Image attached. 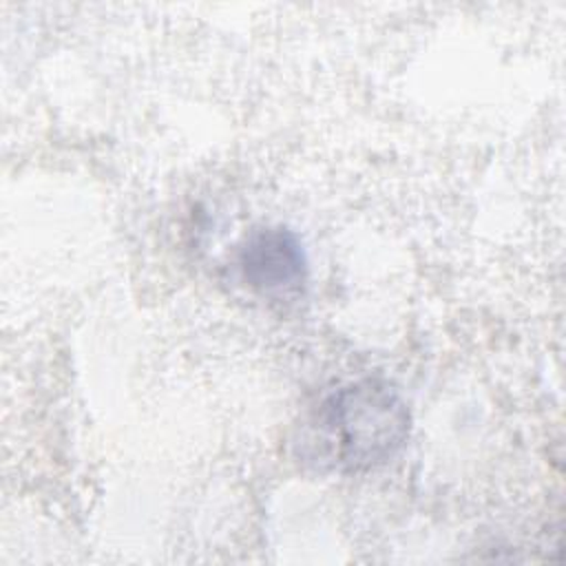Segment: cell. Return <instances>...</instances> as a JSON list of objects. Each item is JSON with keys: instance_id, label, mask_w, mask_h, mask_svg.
Masks as SVG:
<instances>
[{"instance_id": "6da1fadb", "label": "cell", "mask_w": 566, "mask_h": 566, "mask_svg": "<svg viewBox=\"0 0 566 566\" xmlns=\"http://www.w3.org/2000/svg\"><path fill=\"white\" fill-rule=\"evenodd\" d=\"M409 407L382 378H360L327 394L301 422L296 458L323 473H360L387 464L405 447Z\"/></svg>"}, {"instance_id": "7a4b0ae2", "label": "cell", "mask_w": 566, "mask_h": 566, "mask_svg": "<svg viewBox=\"0 0 566 566\" xmlns=\"http://www.w3.org/2000/svg\"><path fill=\"white\" fill-rule=\"evenodd\" d=\"M241 281L270 301L296 298L307 281V259L296 234L283 226L252 230L237 248Z\"/></svg>"}]
</instances>
